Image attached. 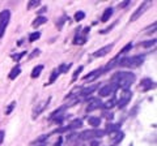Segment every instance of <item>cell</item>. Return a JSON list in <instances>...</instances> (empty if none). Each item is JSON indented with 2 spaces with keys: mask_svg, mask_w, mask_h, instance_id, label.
Wrapping results in <instances>:
<instances>
[{
  "mask_svg": "<svg viewBox=\"0 0 157 146\" xmlns=\"http://www.w3.org/2000/svg\"><path fill=\"white\" fill-rule=\"evenodd\" d=\"M82 69H84V67L82 65H80L77 68V69L75 71V73H73V76H72V82H75L76 80H77V77H78V75H80V73L82 72Z\"/></svg>",
  "mask_w": 157,
  "mask_h": 146,
  "instance_id": "cb8c5ba5",
  "label": "cell"
},
{
  "mask_svg": "<svg viewBox=\"0 0 157 146\" xmlns=\"http://www.w3.org/2000/svg\"><path fill=\"white\" fill-rule=\"evenodd\" d=\"M144 63V56L143 55H136L131 57H123V59L118 60L117 65L121 67H127V68H137Z\"/></svg>",
  "mask_w": 157,
  "mask_h": 146,
  "instance_id": "7a4b0ae2",
  "label": "cell"
},
{
  "mask_svg": "<svg viewBox=\"0 0 157 146\" xmlns=\"http://www.w3.org/2000/svg\"><path fill=\"white\" fill-rule=\"evenodd\" d=\"M81 125H82L81 119H75V120H72L70 123V125H68V129H76V128H80Z\"/></svg>",
  "mask_w": 157,
  "mask_h": 146,
  "instance_id": "ffe728a7",
  "label": "cell"
},
{
  "mask_svg": "<svg viewBox=\"0 0 157 146\" xmlns=\"http://www.w3.org/2000/svg\"><path fill=\"white\" fill-rule=\"evenodd\" d=\"M50 100H51V98H47V99H45L43 102H41V103H38L36 107H34V110H33V114H32L33 119L38 118V116L41 115V114L43 112V111L46 110V107L48 106V103H50Z\"/></svg>",
  "mask_w": 157,
  "mask_h": 146,
  "instance_id": "8992f818",
  "label": "cell"
},
{
  "mask_svg": "<svg viewBox=\"0 0 157 146\" xmlns=\"http://www.w3.org/2000/svg\"><path fill=\"white\" fill-rule=\"evenodd\" d=\"M135 80H136V77L132 72H118L111 78L113 84L123 90H130V87L135 82Z\"/></svg>",
  "mask_w": 157,
  "mask_h": 146,
  "instance_id": "6da1fadb",
  "label": "cell"
},
{
  "mask_svg": "<svg viewBox=\"0 0 157 146\" xmlns=\"http://www.w3.org/2000/svg\"><path fill=\"white\" fill-rule=\"evenodd\" d=\"M14 107H16V102H12V103L8 106V108L6 110V115H9V114H11V112H12V110L14 108Z\"/></svg>",
  "mask_w": 157,
  "mask_h": 146,
  "instance_id": "1f68e13d",
  "label": "cell"
},
{
  "mask_svg": "<svg viewBox=\"0 0 157 146\" xmlns=\"http://www.w3.org/2000/svg\"><path fill=\"white\" fill-rule=\"evenodd\" d=\"M84 17H85V13L82 12V11H78V12H76V14H75V20H76L77 22H80L81 20H84Z\"/></svg>",
  "mask_w": 157,
  "mask_h": 146,
  "instance_id": "d4e9b609",
  "label": "cell"
},
{
  "mask_svg": "<svg viewBox=\"0 0 157 146\" xmlns=\"http://www.w3.org/2000/svg\"><path fill=\"white\" fill-rule=\"evenodd\" d=\"M26 55V52L24 51V52H20V53H17V55H12V59L13 60H16V61H18L20 59H21V57H24Z\"/></svg>",
  "mask_w": 157,
  "mask_h": 146,
  "instance_id": "4dcf8cb0",
  "label": "cell"
},
{
  "mask_svg": "<svg viewBox=\"0 0 157 146\" xmlns=\"http://www.w3.org/2000/svg\"><path fill=\"white\" fill-rule=\"evenodd\" d=\"M131 48H132V43H127V45L119 51V56H121V55H123V53H126V52H128Z\"/></svg>",
  "mask_w": 157,
  "mask_h": 146,
  "instance_id": "4316f807",
  "label": "cell"
},
{
  "mask_svg": "<svg viewBox=\"0 0 157 146\" xmlns=\"http://www.w3.org/2000/svg\"><path fill=\"white\" fill-rule=\"evenodd\" d=\"M155 43H156V39H153V41H147V42L141 43V46H143V47H151V46H153Z\"/></svg>",
  "mask_w": 157,
  "mask_h": 146,
  "instance_id": "d6a6232c",
  "label": "cell"
},
{
  "mask_svg": "<svg viewBox=\"0 0 157 146\" xmlns=\"http://www.w3.org/2000/svg\"><path fill=\"white\" fill-rule=\"evenodd\" d=\"M45 22H47V18H46L45 16H39V17H37L36 20L33 21L32 26H33V27H38V26L43 25V24H45Z\"/></svg>",
  "mask_w": 157,
  "mask_h": 146,
  "instance_id": "2e32d148",
  "label": "cell"
},
{
  "mask_svg": "<svg viewBox=\"0 0 157 146\" xmlns=\"http://www.w3.org/2000/svg\"><path fill=\"white\" fill-rule=\"evenodd\" d=\"M106 133L105 130H100V129H90V130H84L82 133H80L78 137L82 140H90V138H100L104 137Z\"/></svg>",
  "mask_w": 157,
  "mask_h": 146,
  "instance_id": "277c9868",
  "label": "cell"
},
{
  "mask_svg": "<svg viewBox=\"0 0 157 146\" xmlns=\"http://www.w3.org/2000/svg\"><path fill=\"white\" fill-rule=\"evenodd\" d=\"M66 20H70V18H67V17H63L62 20H59V24H56V26L59 27V29H62V26H63V24H64V21Z\"/></svg>",
  "mask_w": 157,
  "mask_h": 146,
  "instance_id": "e575fe53",
  "label": "cell"
},
{
  "mask_svg": "<svg viewBox=\"0 0 157 146\" xmlns=\"http://www.w3.org/2000/svg\"><path fill=\"white\" fill-rule=\"evenodd\" d=\"M115 102H117V100H115V98H111L110 100H107L106 103H105V104H102V106H104L105 108H111V107L115 104Z\"/></svg>",
  "mask_w": 157,
  "mask_h": 146,
  "instance_id": "f1b7e54d",
  "label": "cell"
},
{
  "mask_svg": "<svg viewBox=\"0 0 157 146\" xmlns=\"http://www.w3.org/2000/svg\"><path fill=\"white\" fill-rule=\"evenodd\" d=\"M58 76H59V71H58V68L56 69H54L52 72H51V76H50V80H48V82H47V86L48 85H51V84H54V82H55V80L58 78Z\"/></svg>",
  "mask_w": 157,
  "mask_h": 146,
  "instance_id": "7402d4cb",
  "label": "cell"
},
{
  "mask_svg": "<svg viewBox=\"0 0 157 146\" xmlns=\"http://www.w3.org/2000/svg\"><path fill=\"white\" fill-rule=\"evenodd\" d=\"M96 89H97V85H92V86L82 87L81 91H80V95H82V97H88V95H90Z\"/></svg>",
  "mask_w": 157,
  "mask_h": 146,
  "instance_id": "5bb4252c",
  "label": "cell"
},
{
  "mask_svg": "<svg viewBox=\"0 0 157 146\" xmlns=\"http://www.w3.org/2000/svg\"><path fill=\"white\" fill-rule=\"evenodd\" d=\"M68 106H62L60 108H58V110H55L54 112L50 115V119H58V116H60V114L62 112H64V110L67 108Z\"/></svg>",
  "mask_w": 157,
  "mask_h": 146,
  "instance_id": "44dd1931",
  "label": "cell"
},
{
  "mask_svg": "<svg viewBox=\"0 0 157 146\" xmlns=\"http://www.w3.org/2000/svg\"><path fill=\"white\" fill-rule=\"evenodd\" d=\"M148 5H149V3H143V4H141V5H140L139 8L136 9V12H135V13H134V14H132V16H131L130 21H131V22L136 21L137 18H139V17L141 16V14H143V13L147 11V8H148Z\"/></svg>",
  "mask_w": 157,
  "mask_h": 146,
  "instance_id": "9c48e42d",
  "label": "cell"
},
{
  "mask_svg": "<svg viewBox=\"0 0 157 146\" xmlns=\"http://www.w3.org/2000/svg\"><path fill=\"white\" fill-rule=\"evenodd\" d=\"M39 37H41V33L39 31H36V33H32L30 35H29V41L30 42H34V41H37L39 39Z\"/></svg>",
  "mask_w": 157,
  "mask_h": 146,
  "instance_id": "484cf974",
  "label": "cell"
},
{
  "mask_svg": "<svg viewBox=\"0 0 157 146\" xmlns=\"http://www.w3.org/2000/svg\"><path fill=\"white\" fill-rule=\"evenodd\" d=\"M131 98H132V91L131 90H123V93L121 94L119 99H118L117 106L119 107V108H124V107L128 104V102L131 100Z\"/></svg>",
  "mask_w": 157,
  "mask_h": 146,
  "instance_id": "5b68a950",
  "label": "cell"
},
{
  "mask_svg": "<svg viewBox=\"0 0 157 146\" xmlns=\"http://www.w3.org/2000/svg\"><path fill=\"white\" fill-rule=\"evenodd\" d=\"M43 71V65H37V67H34L33 68V71H32V78H37V77L41 76V72Z\"/></svg>",
  "mask_w": 157,
  "mask_h": 146,
  "instance_id": "ac0fdd59",
  "label": "cell"
},
{
  "mask_svg": "<svg viewBox=\"0 0 157 146\" xmlns=\"http://www.w3.org/2000/svg\"><path fill=\"white\" fill-rule=\"evenodd\" d=\"M123 133H118V136H117V138H113V142H114V144H118V142H119V141H122V140H123Z\"/></svg>",
  "mask_w": 157,
  "mask_h": 146,
  "instance_id": "836d02e7",
  "label": "cell"
},
{
  "mask_svg": "<svg viewBox=\"0 0 157 146\" xmlns=\"http://www.w3.org/2000/svg\"><path fill=\"white\" fill-rule=\"evenodd\" d=\"M39 146H45V144H42V145H39Z\"/></svg>",
  "mask_w": 157,
  "mask_h": 146,
  "instance_id": "74e56055",
  "label": "cell"
},
{
  "mask_svg": "<svg viewBox=\"0 0 157 146\" xmlns=\"http://www.w3.org/2000/svg\"><path fill=\"white\" fill-rule=\"evenodd\" d=\"M111 16H113V8L111 7L110 8H106L104 14H102V17H101V22H106Z\"/></svg>",
  "mask_w": 157,
  "mask_h": 146,
  "instance_id": "e0dca14e",
  "label": "cell"
},
{
  "mask_svg": "<svg viewBox=\"0 0 157 146\" xmlns=\"http://www.w3.org/2000/svg\"><path fill=\"white\" fill-rule=\"evenodd\" d=\"M114 130H119V125H114V124H107V128L105 130V133H111L114 132Z\"/></svg>",
  "mask_w": 157,
  "mask_h": 146,
  "instance_id": "603a6c76",
  "label": "cell"
},
{
  "mask_svg": "<svg viewBox=\"0 0 157 146\" xmlns=\"http://www.w3.org/2000/svg\"><path fill=\"white\" fill-rule=\"evenodd\" d=\"M100 107H102V102L100 100V98H90L86 106V112L94 111L97 108H100Z\"/></svg>",
  "mask_w": 157,
  "mask_h": 146,
  "instance_id": "ba28073f",
  "label": "cell"
},
{
  "mask_svg": "<svg viewBox=\"0 0 157 146\" xmlns=\"http://www.w3.org/2000/svg\"><path fill=\"white\" fill-rule=\"evenodd\" d=\"M4 137H6V133H4V130H0V145L3 144Z\"/></svg>",
  "mask_w": 157,
  "mask_h": 146,
  "instance_id": "8d00e7d4",
  "label": "cell"
},
{
  "mask_svg": "<svg viewBox=\"0 0 157 146\" xmlns=\"http://www.w3.org/2000/svg\"><path fill=\"white\" fill-rule=\"evenodd\" d=\"M39 52H41V51H39V50H38V48H36V50H34V51H33V53H32V55H30V56H29V59H33V57H36V56H38V55H39Z\"/></svg>",
  "mask_w": 157,
  "mask_h": 146,
  "instance_id": "d590c367",
  "label": "cell"
},
{
  "mask_svg": "<svg viewBox=\"0 0 157 146\" xmlns=\"http://www.w3.org/2000/svg\"><path fill=\"white\" fill-rule=\"evenodd\" d=\"M88 123H89L90 126H98L101 124V119L97 118V116H90V118H88Z\"/></svg>",
  "mask_w": 157,
  "mask_h": 146,
  "instance_id": "d6986e66",
  "label": "cell"
},
{
  "mask_svg": "<svg viewBox=\"0 0 157 146\" xmlns=\"http://www.w3.org/2000/svg\"><path fill=\"white\" fill-rule=\"evenodd\" d=\"M101 73H102V69H96V71L90 72L88 76H84V77H82V80H84V81H93V80L98 78V77L101 76Z\"/></svg>",
  "mask_w": 157,
  "mask_h": 146,
  "instance_id": "7c38bea8",
  "label": "cell"
},
{
  "mask_svg": "<svg viewBox=\"0 0 157 146\" xmlns=\"http://www.w3.org/2000/svg\"><path fill=\"white\" fill-rule=\"evenodd\" d=\"M9 20H11V12L8 9H4L3 12H0V39L3 38L4 33H6Z\"/></svg>",
  "mask_w": 157,
  "mask_h": 146,
  "instance_id": "3957f363",
  "label": "cell"
},
{
  "mask_svg": "<svg viewBox=\"0 0 157 146\" xmlns=\"http://www.w3.org/2000/svg\"><path fill=\"white\" fill-rule=\"evenodd\" d=\"M140 89L143 90V91H148L151 89H155V82L152 81L151 78L141 80V82H140Z\"/></svg>",
  "mask_w": 157,
  "mask_h": 146,
  "instance_id": "8fae6325",
  "label": "cell"
},
{
  "mask_svg": "<svg viewBox=\"0 0 157 146\" xmlns=\"http://www.w3.org/2000/svg\"><path fill=\"white\" fill-rule=\"evenodd\" d=\"M39 4H41V2H39V0H32V2L28 4V9H32V8H34V7H38Z\"/></svg>",
  "mask_w": 157,
  "mask_h": 146,
  "instance_id": "f546056e",
  "label": "cell"
},
{
  "mask_svg": "<svg viewBox=\"0 0 157 146\" xmlns=\"http://www.w3.org/2000/svg\"><path fill=\"white\" fill-rule=\"evenodd\" d=\"M85 42H86V35L77 31V34L75 35V39H73V45H84Z\"/></svg>",
  "mask_w": 157,
  "mask_h": 146,
  "instance_id": "4fadbf2b",
  "label": "cell"
},
{
  "mask_svg": "<svg viewBox=\"0 0 157 146\" xmlns=\"http://www.w3.org/2000/svg\"><path fill=\"white\" fill-rule=\"evenodd\" d=\"M113 47H114V45H107L105 47L100 48V50H97L94 53H93V56H94V57H102V56H105V55H107V53H110V51L113 50Z\"/></svg>",
  "mask_w": 157,
  "mask_h": 146,
  "instance_id": "30bf717a",
  "label": "cell"
},
{
  "mask_svg": "<svg viewBox=\"0 0 157 146\" xmlns=\"http://www.w3.org/2000/svg\"><path fill=\"white\" fill-rule=\"evenodd\" d=\"M70 68H71V64H62L60 67L58 68V71H59V73H66Z\"/></svg>",
  "mask_w": 157,
  "mask_h": 146,
  "instance_id": "83f0119b",
  "label": "cell"
},
{
  "mask_svg": "<svg viewBox=\"0 0 157 146\" xmlns=\"http://www.w3.org/2000/svg\"><path fill=\"white\" fill-rule=\"evenodd\" d=\"M118 87L114 85V84H111V85H105V86H102L100 91H98V95L100 97H109V95H113L117 91Z\"/></svg>",
  "mask_w": 157,
  "mask_h": 146,
  "instance_id": "52a82bcc",
  "label": "cell"
},
{
  "mask_svg": "<svg viewBox=\"0 0 157 146\" xmlns=\"http://www.w3.org/2000/svg\"><path fill=\"white\" fill-rule=\"evenodd\" d=\"M21 73V67L20 65H16V67H13V69L9 72V75H8V77H9V80H14L16 77H18V75Z\"/></svg>",
  "mask_w": 157,
  "mask_h": 146,
  "instance_id": "9a60e30c",
  "label": "cell"
}]
</instances>
